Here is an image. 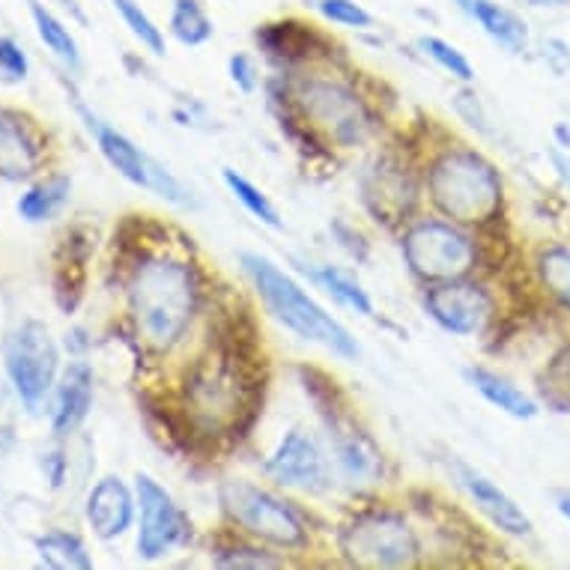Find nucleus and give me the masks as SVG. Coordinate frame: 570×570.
I'll return each instance as SVG.
<instances>
[{"label": "nucleus", "instance_id": "ddd939ff", "mask_svg": "<svg viewBox=\"0 0 570 570\" xmlns=\"http://www.w3.org/2000/svg\"><path fill=\"white\" fill-rule=\"evenodd\" d=\"M421 308L442 332L472 337L481 335L487 323L493 320V296L472 278H458L424 287Z\"/></svg>", "mask_w": 570, "mask_h": 570}, {"label": "nucleus", "instance_id": "2f4dec72", "mask_svg": "<svg viewBox=\"0 0 570 570\" xmlns=\"http://www.w3.org/2000/svg\"><path fill=\"white\" fill-rule=\"evenodd\" d=\"M314 7H317L323 19L332 21V24H341V28L365 30L374 24V16L362 3H355V0H317Z\"/></svg>", "mask_w": 570, "mask_h": 570}, {"label": "nucleus", "instance_id": "412c9836", "mask_svg": "<svg viewBox=\"0 0 570 570\" xmlns=\"http://www.w3.org/2000/svg\"><path fill=\"white\" fill-rule=\"evenodd\" d=\"M463 376H466V383L472 385L490 406H495L499 412H505L511 419L529 421L541 412L538 410V403H534V397H529L520 385H514L511 380H505V376H499L495 371H487V367H466V374Z\"/></svg>", "mask_w": 570, "mask_h": 570}, {"label": "nucleus", "instance_id": "f257e3e1", "mask_svg": "<svg viewBox=\"0 0 570 570\" xmlns=\"http://www.w3.org/2000/svg\"><path fill=\"white\" fill-rule=\"evenodd\" d=\"M204 302V284L195 263L177 254L140 257L126 281V308L135 335L153 353L177 350L195 326Z\"/></svg>", "mask_w": 570, "mask_h": 570}, {"label": "nucleus", "instance_id": "dca6fc26", "mask_svg": "<svg viewBox=\"0 0 570 570\" xmlns=\"http://www.w3.org/2000/svg\"><path fill=\"white\" fill-rule=\"evenodd\" d=\"M135 514H138V495H135V487L126 484L120 475H105L87 493V525L102 541L122 538L135 523Z\"/></svg>", "mask_w": 570, "mask_h": 570}, {"label": "nucleus", "instance_id": "7c9ffc66", "mask_svg": "<svg viewBox=\"0 0 570 570\" xmlns=\"http://www.w3.org/2000/svg\"><path fill=\"white\" fill-rule=\"evenodd\" d=\"M111 3L114 10L120 12V19L126 21V28L131 30V37L138 39L140 46L156 57L165 55V33H161L159 24H156L147 12L140 10L138 0H111Z\"/></svg>", "mask_w": 570, "mask_h": 570}, {"label": "nucleus", "instance_id": "f03ea898", "mask_svg": "<svg viewBox=\"0 0 570 570\" xmlns=\"http://www.w3.org/2000/svg\"><path fill=\"white\" fill-rule=\"evenodd\" d=\"M239 266L254 284V291L263 299L266 311L278 320L281 326L291 328L293 335L332 350L341 358H358L362 346L353 337V332L320 305L291 272H284L266 254L239 252Z\"/></svg>", "mask_w": 570, "mask_h": 570}, {"label": "nucleus", "instance_id": "bb28decb", "mask_svg": "<svg viewBox=\"0 0 570 570\" xmlns=\"http://www.w3.org/2000/svg\"><path fill=\"white\" fill-rule=\"evenodd\" d=\"M170 33L177 37V42L188 48L206 46L216 28L200 7V0H174V10H170Z\"/></svg>", "mask_w": 570, "mask_h": 570}, {"label": "nucleus", "instance_id": "cd10ccee", "mask_svg": "<svg viewBox=\"0 0 570 570\" xmlns=\"http://www.w3.org/2000/svg\"><path fill=\"white\" fill-rule=\"evenodd\" d=\"M213 564L216 568H230V570H263V568H284L287 561L275 556L266 543L257 541H230L222 543L213 550Z\"/></svg>", "mask_w": 570, "mask_h": 570}, {"label": "nucleus", "instance_id": "4be33fe9", "mask_svg": "<svg viewBox=\"0 0 570 570\" xmlns=\"http://www.w3.org/2000/svg\"><path fill=\"white\" fill-rule=\"evenodd\" d=\"M299 269L308 275L320 291H326L337 305H344L346 311H353L355 317H374V299L371 293L362 287V281H355L350 272L328 266V263H308L302 261Z\"/></svg>", "mask_w": 570, "mask_h": 570}, {"label": "nucleus", "instance_id": "423d86ee", "mask_svg": "<svg viewBox=\"0 0 570 570\" xmlns=\"http://www.w3.org/2000/svg\"><path fill=\"white\" fill-rule=\"evenodd\" d=\"M401 257L421 287L472 278L478 269V243L451 218H415L403 227Z\"/></svg>", "mask_w": 570, "mask_h": 570}, {"label": "nucleus", "instance_id": "4c0bfd02", "mask_svg": "<svg viewBox=\"0 0 570 570\" xmlns=\"http://www.w3.org/2000/svg\"><path fill=\"white\" fill-rule=\"evenodd\" d=\"M12 449H16V433L7 424H0V460L10 458Z\"/></svg>", "mask_w": 570, "mask_h": 570}, {"label": "nucleus", "instance_id": "aec40b11", "mask_svg": "<svg viewBox=\"0 0 570 570\" xmlns=\"http://www.w3.org/2000/svg\"><path fill=\"white\" fill-rule=\"evenodd\" d=\"M469 19L478 21L487 37L508 48L511 55H523L529 46V28L525 21L495 0H454Z\"/></svg>", "mask_w": 570, "mask_h": 570}, {"label": "nucleus", "instance_id": "5701e85b", "mask_svg": "<svg viewBox=\"0 0 570 570\" xmlns=\"http://www.w3.org/2000/svg\"><path fill=\"white\" fill-rule=\"evenodd\" d=\"M39 561L46 568L55 570H90L94 568V556L81 541V534L63 532V529H51V532L37 538Z\"/></svg>", "mask_w": 570, "mask_h": 570}, {"label": "nucleus", "instance_id": "f8f14e48", "mask_svg": "<svg viewBox=\"0 0 570 570\" xmlns=\"http://www.w3.org/2000/svg\"><path fill=\"white\" fill-rule=\"evenodd\" d=\"M263 472L278 487L299 493H323L332 487V454L305 428H293L278 440L263 463Z\"/></svg>", "mask_w": 570, "mask_h": 570}, {"label": "nucleus", "instance_id": "e433bc0d", "mask_svg": "<svg viewBox=\"0 0 570 570\" xmlns=\"http://www.w3.org/2000/svg\"><path fill=\"white\" fill-rule=\"evenodd\" d=\"M550 159H552V168H556V174H559V179L564 183V186H568V191H570V156L561 150H552Z\"/></svg>", "mask_w": 570, "mask_h": 570}, {"label": "nucleus", "instance_id": "58836bf2", "mask_svg": "<svg viewBox=\"0 0 570 570\" xmlns=\"http://www.w3.org/2000/svg\"><path fill=\"white\" fill-rule=\"evenodd\" d=\"M57 3H60L63 10L72 12V16H76L78 21H87V19H85V10H81V3H78V0H57Z\"/></svg>", "mask_w": 570, "mask_h": 570}, {"label": "nucleus", "instance_id": "0eeeda50", "mask_svg": "<svg viewBox=\"0 0 570 570\" xmlns=\"http://www.w3.org/2000/svg\"><path fill=\"white\" fill-rule=\"evenodd\" d=\"M218 505L227 523L236 525L248 541L266 543L281 552H302L311 543L308 523L299 511L252 481H225L218 487Z\"/></svg>", "mask_w": 570, "mask_h": 570}, {"label": "nucleus", "instance_id": "2eb2a0df", "mask_svg": "<svg viewBox=\"0 0 570 570\" xmlns=\"http://www.w3.org/2000/svg\"><path fill=\"white\" fill-rule=\"evenodd\" d=\"M454 475H458V484L463 487V493L469 495V502L481 511V514L490 520V523L499 529V532L514 534V538H525L532 534V520L525 514L523 508L517 505L514 499L502 490V487L490 481L484 472L466 466V463H454Z\"/></svg>", "mask_w": 570, "mask_h": 570}, {"label": "nucleus", "instance_id": "473e14b6", "mask_svg": "<svg viewBox=\"0 0 570 570\" xmlns=\"http://www.w3.org/2000/svg\"><path fill=\"white\" fill-rule=\"evenodd\" d=\"M30 76V60L24 48L12 37H0V81L3 85H21Z\"/></svg>", "mask_w": 570, "mask_h": 570}, {"label": "nucleus", "instance_id": "f704fd0d", "mask_svg": "<svg viewBox=\"0 0 570 570\" xmlns=\"http://www.w3.org/2000/svg\"><path fill=\"white\" fill-rule=\"evenodd\" d=\"M543 389H550V394L556 401L570 403V346L550 365V371H547V385H543Z\"/></svg>", "mask_w": 570, "mask_h": 570}, {"label": "nucleus", "instance_id": "b1692460", "mask_svg": "<svg viewBox=\"0 0 570 570\" xmlns=\"http://www.w3.org/2000/svg\"><path fill=\"white\" fill-rule=\"evenodd\" d=\"M69 191H72V179L63 177V174L39 179L37 186H30L19 197V216L30 222V225L48 222V218L63 209V204L69 200Z\"/></svg>", "mask_w": 570, "mask_h": 570}, {"label": "nucleus", "instance_id": "c9c22d12", "mask_svg": "<svg viewBox=\"0 0 570 570\" xmlns=\"http://www.w3.org/2000/svg\"><path fill=\"white\" fill-rule=\"evenodd\" d=\"M42 469H46V475H48V481H51V487L63 484V475H66L63 451H51V454H46V460H42Z\"/></svg>", "mask_w": 570, "mask_h": 570}, {"label": "nucleus", "instance_id": "c85d7f7f", "mask_svg": "<svg viewBox=\"0 0 570 570\" xmlns=\"http://www.w3.org/2000/svg\"><path fill=\"white\" fill-rule=\"evenodd\" d=\"M534 269H538L543 291L550 293L561 308L570 311V248H561V245L543 248Z\"/></svg>", "mask_w": 570, "mask_h": 570}, {"label": "nucleus", "instance_id": "a19ab883", "mask_svg": "<svg viewBox=\"0 0 570 570\" xmlns=\"http://www.w3.org/2000/svg\"><path fill=\"white\" fill-rule=\"evenodd\" d=\"M543 3H559V0H543Z\"/></svg>", "mask_w": 570, "mask_h": 570}, {"label": "nucleus", "instance_id": "9d476101", "mask_svg": "<svg viewBox=\"0 0 570 570\" xmlns=\"http://www.w3.org/2000/svg\"><path fill=\"white\" fill-rule=\"evenodd\" d=\"M3 367L19 401L28 412H39L60 376V350L46 323L28 320L12 332L3 346Z\"/></svg>", "mask_w": 570, "mask_h": 570}, {"label": "nucleus", "instance_id": "ea45409f", "mask_svg": "<svg viewBox=\"0 0 570 570\" xmlns=\"http://www.w3.org/2000/svg\"><path fill=\"white\" fill-rule=\"evenodd\" d=\"M556 508H559V514L564 517V520H570V493L556 495Z\"/></svg>", "mask_w": 570, "mask_h": 570}, {"label": "nucleus", "instance_id": "72a5a7b5", "mask_svg": "<svg viewBox=\"0 0 570 570\" xmlns=\"http://www.w3.org/2000/svg\"><path fill=\"white\" fill-rule=\"evenodd\" d=\"M227 76L234 81L236 90H243V94H254L257 87H261V72H257V66L248 55H234L227 60Z\"/></svg>", "mask_w": 570, "mask_h": 570}, {"label": "nucleus", "instance_id": "a211bd4d", "mask_svg": "<svg viewBox=\"0 0 570 570\" xmlns=\"http://www.w3.org/2000/svg\"><path fill=\"white\" fill-rule=\"evenodd\" d=\"M365 204L374 213L376 222H410L412 204H415V186L403 168L392 159H376V165L362 179Z\"/></svg>", "mask_w": 570, "mask_h": 570}, {"label": "nucleus", "instance_id": "393cba45", "mask_svg": "<svg viewBox=\"0 0 570 570\" xmlns=\"http://www.w3.org/2000/svg\"><path fill=\"white\" fill-rule=\"evenodd\" d=\"M30 16H33V24H37V37L42 39V46L51 51V55L66 66V69H81V48H78L76 37L69 33L63 21L57 19L55 12L48 10L46 3L39 0H30Z\"/></svg>", "mask_w": 570, "mask_h": 570}, {"label": "nucleus", "instance_id": "f3484780", "mask_svg": "<svg viewBox=\"0 0 570 570\" xmlns=\"http://www.w3.org/2000/svg\"><path fill=\"white\" fill-rule=\"evenodd\" d=\"M94 367L87 362H72L63 374L57 376L55 397H51V433L66 440L81 428L94 410Z\"/></svg>", "mask_w": 570, "mask_h": 570}, {"label": "nucleus", "instance_id": "20e7f679", "mask_svg": "<svg viewBox=\"0 0 570 570\" xmlns=\"http://www.w3.org/2000/svg\"><path fill=\"white\" fill-rule=\"evenodd\" d=\"M248 376L239 358L227 350H209L195 358L179 389L188 431L204 440H222L239 431V421L248 412Z\"/></svg>", "mask_w": 570, "mask_h": 570}, {"label": "nucleus", "instance_id": "6e6552de", "mask_svg": "<svg viewBox=\"0 0 570 570\" xmlns=\"http://www.w3.org/2000/svg\"><path fill=\"white\" fill-rule=\"evenodd\" d=\"M337 552L353 568H412L421 559V538L397 511H362L337 532Z\"/></svg>", "mask_w": 570, "mask_h": 570}, {"label": "nucleus", "instance_id": "6ab92c4d", "mask_svg": "<svg viewBox=\"0 0 570 570\" xmlns=\"http://www.w3.org/2000/svg\"><path fill=\"white\" fill-rule=\"evenodd\" d=\"M42 165V144L30 122L16 111L0 108V177L19 183L33 177Z\"/></svg>", "mask_w": 570, "mask_h": 570}, {"label": "nucleus", "instance_id": "7ed1b4c3", "mask_svg": "<svg viewBox=\"0 0 570 570\" xmlns=\"http://www.w3.org/2000/svg\"><path fill=\"white\" fill-rule=\"evenodd\" d=\"M287 120L296 122L308 138L323 140L337 150L365 147L374 138L376 122L371 105L353 85L328 76H302L287 87L284 96Z\"/></svg>", "mask_w": 570, "mask_h": 570}, {"label": "nucleus", "instance_id": "4468645a", "mask_svg": "<svg viewBox=\"0 0 570 570\" xmlns=\"http://www.w3.org/2000/svg\"><path fill=\"white\" fill-rule=\"evenodd\" d=\"M323 419H326L328 454H332V463L337 466V472L350 484H380L385 475V458L383 449L371 440V433L337 410L335 403L323 410Z\"/></svg>", "mask_w": 570, "mask_h": 570}, {"label": "nucleus", "instance_id": "39448f33", "mask_svg": "<svg viewBox=\"0 0 570 570\" xmlns=\"http://www.w3.org/2000/svg\"><path fill=\"white\" fill-rule=\"evenodd\" d=\"M428 197L442 218L463 227H481L502 213L505 186L493 161L481 153L449 147L428 168Z\"/></svg>", "mask_w": 570, "mask_h": 570}, {"label": "nucleus", "instance_id": "c756f323", "mask_svg": "<svg viewBox=\"0 0 570 570\" xmlns=\"http://www.w3.org/2000/svg\"><path fill=\"white\" fill-rule=\"evenodd\" d=\"M419 48L421 55L431 57L445 76H451L460 85H472L475 81V69H472V63H469L466 55L458 46H451V42H445L440 37H421Z\"/></svg>", "mask_w": 570, "mask_h": 570}, {"label": "nucleus", "instance_id": "a878e982", "mask_svg": "<svg viewBox=\"0 0 570 570\" xmlns=\"http://www.w3.org/2000/svg\"><path fill=\"white\" fill-rule=\"evenodd\" d=\"M222 183H225L227 191L234 195L236 204L243 206L248 216L257 218L261 225H266L269 230H281V227H284V222H281L278 216V206L272 204L269 195H266L261 186H254L252 179L243 177L239 170L234 168L222 170Z\"/></svg>", "mask_w": 570, "mask_h": 570}, {"label": "nucleus", "instance_id": "9b49d317", "mask_svg": "<svg viewBox=\"0 0 570 570\" xmlns=\"http://www.w3.org/2000/svg\"><path fill=\"white\" fill-rule=\"evenodd\" d=\"M138 495V556L144 561H159L191 538V520L179 502L147 472L135 475Z\"/></svg>", "mask_w": 570, "mask_h": 570}, {"label": "nucleus", "instance_id": "1a4fd4ad", "mask_svg": "<svg viewBox=\"0 0 570 570\" xmlns=\"http://www.w3.org/2000/svg\"><path fill=\"white\" fill-rule=\"evenodd\" d=\"M78 114L85 120L87 131L94 135L96 147L105 156V161L111 165L122 179H129L131 186L147 188L161 200H168L170 206H183V209H191L195 206V195L191 188L183 186V179L174 177L159 159H153L150 153H144L131 138H126L120 129H114L105 120H99L90 108L78 102Z\"/></svg>", "mask_w": 570, "mask_h": 570}]
</instances>
